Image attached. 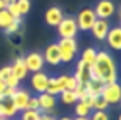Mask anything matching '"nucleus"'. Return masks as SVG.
<instances>
[{
    "label": "nucleus",
    "instance_id": "10",
    "mask_svg": "<svg viewBox=\"0 0 121 120\" xmlns=\"http://www.w3.org/2000/svg\"><path fill=\"white\" fill-rule=\"evenodd\" d=\"M30 97H31V94H30L26 89H20V87L16 89L14 95L11 97V100H13V103H14V106H16V109H17L19 112H22L23 109H26Z\"/></svg>",
    "mask_w": 121,
    "mask_h": 120
},
{
    "label": "nucleus",
    "instance_id": "29",
    "mask_svg": "<svg viewBox=\"0 0 121 120\" xmlns=\"http://www.w3.org/2000/svg\"><path fill=\"white\" fill-rule=\"evenodd\" d=\"M19 84H20V80H19V78L16 77L13 72H11V73L8 75L6 78H5V86H11V87H19Z\"/></svg>",
    "mask_w": 121,
    "mask_h": 120
},
{
    "label": "nucleus",
    "instance_id": "12",
    "mask_svg": "<svg viewBox=\"0 0 121 120\" xmlns=\"http://www.w3.org/2000/svg\"><path fill=\"white\" fill-rule=\"evenodd\" d=\"M42 56H43V61H45L47 64H50V66H57V64H60V53H59V47H57L56 42L47 45V48H45Z\"/></svg>",
    "mask_w": 121,
    "mask_h": 120
},
{
    "label": "nucleus",
    "instance_id": "24",
    "mask_svg": "<svg viewBox=\"0 0 121 120\" xmlns=\"http://www.w3.org/2000/svg\"><path fill=\"white\" fill-rule=\"evenodd\" d=\"M109 106H110V105H109V103H107L101 95L93 97V101H92V111H106Z\"/></svg>",
    "mask_w": 121,
    "mask_h": 120
},
{
    "label": "nucleus",
    "instance_id": "5",
    "mask_svg": "<svg viewBox=\"0 0 121 120\" xmlns=\"http://www.w3.org/2000/svg\"><path fill=\"white\" fill-rule=\"evenodd\" d=\"M101 97L109 105H118L121 101V86L118 84V81L104 84L103 91H101Z\"/></svg>",
    "mask_w": 121,
    "mask_h": 120
},
{
    "label": "nucleus",
    "instance_id": "37",
    "mask_svg": "<svg viewBox=\"0 0 121 120\" xmlns=\"http://www.w3.org/2000/svg\"><path fill=\"white\" fill-rule=\"evenodd\" d=\"M3 98H5V97L0 94V117H2V100H3Z\"/></svg>",
    "mask_w": 121,
    "mask_h": 120
},
{
    "label": "nucleus",
    "instance_id": "2",
    "mask_svg": "<svg viewBox=\"0 0 121 120\" xmlns=\"http://www.w3.org/2000/svg\"><path fill=\"white\" fill-rule=\"evenodd\" d=\"M57 47H59L60 53V62H71L75 59L76 53H78V42L76 39H68V38H60L57 41Z\"/></svg>",
    "mask_w": 121,
    "mask_h": 120
},
{
    "label": "nucleus",
    "instance_id": "23",
    "mask_svg": "<svg viewBox=\"0 0 121 120\" xmlns=\"http://www.w3.org/2000/svg\"><path fill=\"white\" fill-rule=\"evenodd\" d=\"M13 20H14V17H13L6 10L0 11V30H3V31H5V30L11 25V22H13Z\"/></svg>",
    "mask_w": 121,
    "mask_h": 120
},
{
    "label": "nucleus",
    "instance_id": "6",
    "mask_svg": "<svg viewBox=\"0 0 121 120\" xmlns=\"http://www.w3.org/2000/svg\"><path fill=\"white\" fill-rule=\"evenodd\" d=\"M93 11H95L96 19H106V20H109L117 13V6H115V3L112 0H99Z\"/></svg>",
    "mask_w": 121,
    "mask_h": 120
},
{
    "label": "nucleus",
    "instance_id": "4",
    "mask_svg": "<svg viewBox=\"0 0 121 120\" xmlns=\"http://www.w3.org/2000/svg\"><path fill=\"white\" fill-rule=\"evenodd\" d=\"M75 19H76L78 30H82V31H90L92 25L95 24V20H96V16H95V11H93L92 8H82Z\"/></svg>",
    "mask_w": 121,
    "mask_h": 120
},
{
    "label": "nucleus",
    "instance_id": "9",
    "mask_svg": "<svg viewBox=\"0 0 121 120\" xmlns=\"http://www.w3.org/2000/svg\"><path fill=\"white\" fill-rule=\"evenodd\" d=\"M67 77L68 75H62V77H56V78H48V86H47V94L57 97L60 92L65 89V83H67Z\"/></svg>",
    "mask_w": 121,
    "mask_h": 120
},
{
    "label": "nucleus",
    "instance_id": "27",
    "mask_svg": "<svg viewBox=\"0 0 121 120\" xmlns=\"http://www.w3.org/2000/svg\"><path fill=\"white\" fill-rule=\"evenodd\" d=\"M20 25H22V22H20V19H14V20L11 22V25L8 27L6 30H5V33L6 34H16V33H19V30H20Z\"/></svg>",
    "mask_w": 121,
    "mask_h": 120
},
{
    "label": "nucleus",
    "instance_id": "34",
    "mask_svg": "<svg viewBox=\"0 0 121 120\" xmlns=\"http://www.w3.org/2000/svg\"><path fill=\"white\" fill-rule=\"evenodd\" d=\"M6 5H8L6 0H0V11H2V10H6Z\"/></svg>",
    "mask_w": 121,
    "mask_h": 120
},
{
    "label": "nucleus",
    "instance_id": "26",
    "mask_svg": "<svg viewBox=\"0 0 121 120\" xmlns=\"http://www.w3.org/2000/svg\"><path fill=\"white\" fill-rule=\"evenodd\" d=\"M16 5H17V10L20 13V16L28 14L30 10H31V2L30 0H16Z\"/></svg>",
    "mask_w": 121,
    "mask_h": 120
},
{
    "label": "nucleus",
    "instance_id": "32",
    "mask_svg": "<svg viewBox=\"0 0 121 120\" xmlns=\"http://www.w3.org/2000/svg\"><path fill=\"white\" fill-rule=\"evenodd\" d=\"M26 109H37V111H39V101H37V97H33V95L30 97Z\"/></svg>",
    "mask_w": 121,
    "mask_h": 120
},
{
    "label": "nucleus",
    "instance_id": "13",
    "mask_svg": "<svg viewBox=\"0 0 121 120\" xmlns=\"http://www.w3.org/2000/svg\"><path fill=\"white\" fill-rule=\"evenodd\" d=\"M104 41L107 42V45L112 50L118 52L121 48V28L120 27H110V30H109Z\"/></svg>",
    "mask_w": 121,
    "mask_h": 120
},
{
    "label": "nucleus",
    "instance_id": "33",
    "mask_svg": "<svg viewBox=\"0 0 121 120\" xmlns=\"http://www.w3.org/2000/svg\"><path fill=\"white\" fill-rule=\"evenodd\" d=\"M11 73V66H3V67L0 69V78L5 81V78Z\"/></svg>",
    "mask_w": 121,
    "mask_h": 120
},
{
    "label": "nucleus",
    "instance_id": "17",
    "mask_svg": "<svg viewBox=\"0 0 121 120\" xmlns=\"http://www.w3.org/2000/svg\"><path fill=\"white\" fill-rule=\"evenodd\" d=\"M73 77L76 78V81H78V83H86L87 80H90V77H92V67L86 66V64L79 59L78 64H76L75 75H73Z\"/></svg>",
    "mask_w": 121,
    "mask_h": 120
},
{
    "label": "nucleus",
    "instance_id": "39",
    "mask_svg": "<svg viewBox=\"0 0 121 120\" xmlns=\"http://www.w3.org/2000/svg\"><path fill=\"white\" fill-rule=\"evenodd\" d=\"M59 120H73V119H71V117H60Z\"/></svg>",
    "mask_w": 121,
    "mask_h": 120
},
{
    "label": "nucleus",
    "instance_id": "36",
    "mask_svg": "<svg viewBox=\"0 0 121 120\" xmlns=\"http://www.w3.org/2000/svg\"><path fill=\"white\" fill-rule=\"evenodd\" d=\"M3 89H5V81L2 80V78H0V94L3 92Z\"/></svg>",
    "mask_w": 121,
    "mask_h": 120
},
{
    "label": "nucleus",
    "instance_id": "19",
    "mask_svg": "<svg viewBox=\"0 0 121 120\" xmlns=\"http://www.w3.org/2000/svg\"><path fill=\"white\" fill-rule=\"evenodd\" d=\"M19 114V111L16 109L14 103L11 98H3L2 100V117L3 119H14L16 115Z\"/></svg>",
    "mask_w": 121,
    "mask_h": 120
},
{
    "label": "nucleus",
    "instance_id": "38",
    "mask_svg": "<svg viewBox=\"0 0 121 120\" xmlns=\"http://www.w3.org/2000/svg\"><path fill=\"white\" fill-rule=\"evenodd\" d=\"M73 120H89V117H76V119H73Z\"/></svg>",
    "mask_w": 121,
    "mask_h": 120
},
{
    "label": "nucleus",
    "instance_id": "41",
    "mask_svg": "<svg viewBox=\"0 0 121 120\" xmlns=\"http://www.w3.org/2000/svg\"><path fill=\"white\" fill-rule=\"evenodd\" d=\"M0 120H6V119H3V117H0Z\"/></svg>",
    "mask_w": 121,
    "mask_h": 120
},
{
    "label": "nucleus",
    "instance_id": "1",
    "mask_svg": "<svg viewBox=\"0 0 121 120\" xmlns=\"http://www.w3.org/2000/svg\"><path fill=\"white\" fill-rule=\"evenodd\" d=\"M95 80H99L103 84L118 81V67L117 61L109 52H98L96 59L92 66V77Z\"/></svg>",
    "mask_w": 121,
    "mask_h": 120
},
{
    "label": "nucleus",
    "instance_id": "21",
    "mask_svg": "<svg viewBox=\"0 0 121 120\" xmlns=\"http://www.w3.org/2000/svg\"><path fill=\"white\" fill-rule=\"evenodd\" d=\"M75 114H76V117H89L90 114H92V108H90L86 101L78 100V101L75 103Z\"/></svg>",
    "mask_w": 121,
    "mask_h": 120
},
{
    "label": "nucleus",
    "instance_id": "40",
    "mask_svg": "<svg viewBox=\"0 0 121 120\" xmlns=\"http://www.w3.org/2000/svg\"><path fill=\"white\" fill-rule=\"evenodd\" d=\"M6 2H8V3H11V2H16V0H6Z\"/></svg>",
    "mask_w": 121,
    "mask_h": 120
},
{
    "label": "nucleus",
    "instance_id": "7",
    "mask_svg": "<svg viewBox=\"0 0 121 120\" xmlns=\"http://www.w3.org/2000/svg\"><path fill=\"white\" fill-rule=\"evenodd\" d=\"M23 61H25V66L28 69V72H31V73L40 72L43 69V64H45L42 53H39V52H30L26 56H23Z\"/></svg>",
    "mask_w": 121,
    "mask_h": 120
},
{
    "label": "nucleus",
    "instance_id": "28",
    "mask_svg": "<svg viewBox=\"0 0 121 120\" xmlns=\"http://www.w3.org/2000/svg\"><path fill=\"white\" fill-rule=\"evenodd\" d=\"M89 120H110V117L106 111H92V114L89 115Z\"/></svg>",
    "mask_w": 121,
    "mask_h": 120
},
{
    "label": "nucleus",
    "instance_id": "14",
    "mask_svg": "<svg viewBox=\"0 0 121 120\" xmlns=\"http://www.w3.org/2000/svg\"><path fill=\"white\" fill-rule=\"evenodd\" d=\"M62 19H64V13L59 6H50L45 11V22L50 27H57Z\"/></svg>",
    "mask_w": 121,
    "mask_h": 120
},
{
    "label": "nucleus",
    "instance_id": "20",
    "mask_svg": "<svg viewBox=\"0 0 121 120\" xmlns=\"http://www.w3.org/2000/svg\"><path fill=\"white\" fill-rule=\"evenodd\" d=\"M96 53H98V52H96L93 47L84 48V50H82V53H81V61L86 64V66L92 67L93 62H95V59H96Z\"/></svg>",
    "mask_w": 121,
    "mask_h": 120
},
{
    "label": "nucleus",
    "instance_id": "35",
    "mask_svg": "<svg viewBox=\"0 0 121 120\" xmlns=\"http://www.w3.org/2000/svg\"><path fill=\"white\" fill-rule=\"evenodd\" d=\"M40 120H56V119H53V117L48 115V114H43V115L40 117Z\"/></svg>",
    "mask_w": 121,
    "mask_h": 120
},
{
    "label": "nucleus",
    "instance_id": "18",
    "mask_svg": "<svg viewBox=\"0 0 121 120\" xmlns=\"http://www.w3.org/2000/svg\"><path fill=\"white\" fill-rule=\"evenodd\" d=\"M103 86H104L103 83H101L99 80H95V78H90V80H87V81L84 83V87H86L87 95H90V97H98V95H101Z\"/></svg>",
    "mask_w": 121,
    "mask_h": 120
},
{
    "label": "nucleus",
    "instance_id": "25",
    "mask_svg": "<svg viewBox=\"0 0 121 120\" xmlns=\"http://www.w3.org/2000/svg\"><path fill=\"white\" fill-rule=\"evenodd\" d=\"M40 117H42V114L37 109H23L20 120H40Z\"/></svg>",
    "mask_w": 121,
    "mask_h": 120
},
{
    "label": "nucleus",
    "instance_id": "8",
    "mask_svg": "<svg viewBox=\"0 0 121 120\" xmlns=\"http://www.w3.org/2000/svg\"><path fill=\"white\" fill-rule=\"evenodd\" d=\"M109 30H110V22L106 20V19H96L95 24L90 28V31H92V36L96 41H104Z\"/></svg>",
    "mask_w": 121,
    "mask_h": 120
},
{
    "label": "nucleus",
    "instance_id": "16",
    "mask_svg": "<svg viewBox=\"0 0 121 120\" xmlns=\"http://www.w3.org/2000/svg\"><path fill=\"white\" fill-rule=\"evenodd\" d=\"M11 72L19 78V80H25L28 77V69L25 66V61H23V56H17L14 59V62L11 64Z\"/></svg>",
    "mask_w": 121,
    "mask_h": 120
},
{
    "label": "nucleus",
    "instance_id": "3",
    "mask_svg": "<svg viewBox=\"0 0 121 120\" xmlns=\"http://www.w3.org/2000/svg\"><path fill=\"white\" fill-rule=\"evenodd\" d=\"M57 28V34L60 36V38H68V39H73L76 38V34H78V25H76V19L71 17V16H67L64 19L60 20V24L56 27Z\"/></svg>",
    "mask_w": 121,
    "mask_h": 120
},
{
    "label": "nucleus",
    "instance_id": "30",
    "mask_svg": "<svg viewBox=\"0 0 121 120\" xmlns=\"http://www.w3.org/2000/svg\"><path fill=\"white\" fill-rule=\"evenodd\" d=\"M6 11L9 13L11 16L14 19H20L22 16H20V13H19V10H17V5H16V2H11V3H8L6 5Z\"/></svg>",
    "mask_w": 121,
    "mask_h": 120
},
{
    "label": "nucleus",
    "instance_id": "22",
    "mask_svg": "<svg viewBox=\"0 0 121 120\" xmlns=\"http://www.w3.org/2000/svg\"><path fill=\"white\" fill-rule=\"evenodd\" d=\"M59 95H60V101L64 103V105H75V103L78 101V98H76V95H75V92H73V91H68V89H64Z\"/></svg>",
    "mask_w": 121,
    "mask_h": 120
},
{
    "label": "nucleus",
    "instance_id": "15",
    "mask_svg": "<svg viewBox=\"0 0 121 120\" xmlns=\"http://www.w3.org/2000/svg\"><path fill=\"white\" fill-rule=\"evenodd\" d=\"M37 101H39V111L48 112V111L54 109V106H56V97L50 95L47 92H42V94L37 95Z\"/></svg>",
    "mask_w": 121,
    "mask_h": 120
},
{
    "label": "nucleus",
    "instance_id": "31",
    "mask_svg": "<svg viewBox=\"0 0 121 120\" xmlns=\"http://www.w3.org/2000/svg\"><path fill=\"white\" fill-rule=\"evenodd\" d=\"M76 86H78V81H76V78H75V77H67L65 89H68V91H75Z\"/></svg>",
    "mask_w": 121,
    "mask_h": 120
},
{
    "label": "nucleus",
    "instance_id": "11",
    "mask_svg": "<svg viewBox=\"0 0 121 120\" xmlns=\"http://www.w3.org/2000/svg\"><path fill=\"white\" fill-rule=\"evenodd\" d=\"M31 87L34 89L37 94H42V92L47 91V86H48V75L45 72H34L31 75Z\"/></svg>",
    "mask_w": 121,
    "mask_h": 120
}]
</instances>
